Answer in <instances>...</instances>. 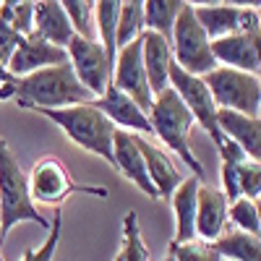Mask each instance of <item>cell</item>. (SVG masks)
Segmentation results:
<instances>
[{
    "label": "cell",
    "mask_w": 261,
    "mask_h": 261,
    "mask_svg": "<svg viewBox=\"0 0 261 261\" xmlns=\"http://www.w3.org/2000/svg\"><path fill=\"white\" fill-rule=\"evenodd\" d=\"M170 89H175L180 102L188 107V113L193 115V120L209 134L214 146L222 149L227 139L222 136L220 123H217V118H220V107L214 105L212 92H209V86L204 84V79L201 76H191V73L180 71L178 65L172 63V68H170Z\"/></svg>",
    "instance_id": "cell-8"
},
{
    "label": "cell",
    "mask_w": 261,
    "mask_h": 261,
    "mask_svg": "<svg viewBox=\"0 0 261 261\" xmlns=\"http://www.w3.org/2000/svg\"><path fill=\"white\" fill-rule=\"evenodd\" d=\"M94 107L118 130H128V134H136V136L151 134L149 115L128 94H123L118 86H110V89H107L99 99H94Z\"/></svg>",
    "instance_id": "cell-13"
},
{
    "label": "cell",
    "mask_w": 261,
    "mask_h": 261,
    "mask_svg": "<svg viewBox=\"0 0 261 261\" xmlns=\"http://www.w3.org/2000/svg\"><path fill=\"white\" fill-rule=\"evenodd\" d=\"M193 11L212 42L241 32V6H196L193 3Z\"/></svg>",
    "instance_id": "cell-21"
},
{
    "label": "cell",
    "mask_w": 261,
    "mask_h": 261,
    "mask_svg": "<svg viewBox=\"0 0 261 261\" xmlns=\"http://www.w3.org/2000/svg\"><path fill=\"white\" fill-rule=\"evenodd\" d=\"M65 53H68V63H71L76 79L84 84V89L94 99H99L113 86V63L107 60L99 42L73 37L68 42V47H65Z\"/></svg>",
    "instance_id": "cell-9"
},
{
    "label": "cell",
    "mask_w": 261,
    "mask_h": 261,
    "mask_svg": "<svg viewBox=\"0 0 261 261\" xmlns=\"http://www.w3.org/2000/svg\"><path fill=\"white\" fill-rule=\"evenodd\" d=\"M0 3H3V0H0Z\"/></svg>",
    "instance_id": "cell-43"
},
{
    "label": "cell",
    "mask_w": 261,
    "mask_h": 261,
    "mask_svg": "<svg viewBox=\"0 0 261 261\" xmlns=\"http://www.w3.org/2000/svg\"><path fill=\"white\" fill-rule=\"evenodd\" d=\"M34 113L53 120L63 134L76 146H81L84 151L97 154L107 165H113V139H115L118 128L97 110L94 102L63 107V110H34Z\"/></svg>",
    "instance_id": "cell-4"
},
{
    "label": "cell",
    "mask_w": 261,
    "mask_h": 261,
    "mask_svg": "<svg viewBox=\"0 0 261 261\" xmlns=\"http://www.w3.org/2000/svg\"><path fill=\"white\" fill-rule=\"evenodd\" d=\"M258 115H261V113H258Z\"/></svg>",
    "instance_id": "cell-44"
},
{
    "label": "cell",
    "mask_w": 261,
    "mask_h": 261,
    "mask_svg": "<svg viewBox=\"0 0 261 261\" xmlns=\"http://www.w3.org/2000/svg\"><path fill=\"white\" fill-rule=\"evenodd\" d=\"M165 261H175V258H172V256H170V253H167V256H165Z\"/></svg>",
    "instance_id": "cell-41"
},
{
    "label": "cell",
    "mask_w": 261,
    "mask_h": 261,
    "mask_svg": "<svg viewBox=\"0 0 261 261\" xmlns=\"http://www.w3.org/2000/svg\"><path fill=\"white\" fill-rule=\"evenodd\" d=\"M253 50H256V76L261 79V29L253 34Z\"/></svg>",
    "instance_id": "cell-36"
},
{
    "label": "cell",
    "mask_w": 261,
    "mask_h": 261,
    "mask_svg": "<svg viewBox=\"0 0 261 261\" xmlns=\"http://www.w3.org/2000/svg\"><path fill=\"white\" fill-rule=\"evenodd\" d=\"M63 63H68V53L63 47L50 45V42H45L37 34H29L13 53V58L8 63V73L18 81L24 76H32L45 68H55V65H63Z\"/></svg>",
    "instance_id": "cell-12"
},
{
    "label": "cell",
    "mask_w": 261,
    "mask_h": 261,
    "mask_svg": "<svg viewBox=\"0 0 261 261\" xmlns=\"http://www.w3.org/2000/svg\"><path fill=\"white\" fill-rule=\"evenodd\" d=\"M0 261H6V256H3V246H0Z\"/></svg>",
    "instance_id": "cell-40"
},
{
    "label": "cell",
    "mask_w": 261,
    "mask_h": 261,
    "mask_svg": "<svg viewBox=\"0 0 261 261\" xmlns=\"http://www.w3.org/2000/svg\"><path fill=\"white\" fill-rule=\"evenodd\" d=\"M199 186H201V178L188 175L175 188V193L170 196L172 214H175V235H172L170 246H180V243H188L196 238V201H199Z\"/></svg>",
    "instance_id": "cell-17"
},
{
    "label": "cell",
    "mask_w": 261,
    "mask_h": 261,
    "mask_svg": "<svg viewBox=\"0 0 261 261\" xmlns=\"http://www.w3.org/2000/svg\"><path fill=\"white\" fill-rule=\"evenodd\" d=\"M6 84H16V79L8 73V68H6V63L0 60V86H6Z\"/></svg>",
    "instance_id": "cell-38"
},
{
    "label": "cell",
    "mask_w": 261,
    "mask_h": 261,
    "mask_svg": "<svg viewBox=\"0 0 261 261\" xmlns=\"http://www.w3.org/2000/svg\"><path fill=\"white\" fill-rule=\"evenodd\" d=\"M34 34L42 37L45 42H50V45H55V47H63V50L68 47V42L76 37L63 6L55 3V0L34 3Z\"/></svg>",
    "instance_id": "cell-19"
},
{
    "label": "cell",
    "mask_w": 261,
    "mask_h": 261,
    "mask_svg": "<svg viewBox=\"0 0 261 261\" xmlns=\"http://www.w3.org/2000/svg\"><path fill=\"white\" fill-rule=\"evenodd\" d=\"M246 154L238 149L232 141H225L220 149V191L225 193V199L232 204L241 199V162Z\"/></svg>",
    "instance_id": "cell-25"
},
{
    "label": "cell",
    "mask_w": 261,
    "mask_h": 261,
    "mask_svg": "<svg viewBox=\"0 0 261 261\" xmlns=\"http://www.w3.org/2000/svg\"><path fill=\"white\" fill-rule=\"evenodd\" d=\"M113 86H118L123 94H128L149 115L151 105H154V94H151V86L144 71L141 39H136L134 45H128L118 53L115 65H113Z\"/></svg>",
    "instance_id": "cell-10"
},
{
    "label": "cell",
    "mask_w": 261,
    "mask_h": 261,
    "mask_svg": "<svg viewBox=\"0 0 261 261\" xmlns=\"http://www.w3.org/2000/svg\"><path fill=\"white\" fill-rule=\"evenodd\" d=\"M0 18L11 24L21 37L34 34V3L29 0H3L0 3Z\"/></svg>",
    "instance_id": "cell-29"
},
{
    "label": "cell",
    "mask_w": 261,
    "mask_h": 261,
    "mask_svg": "<svg viewBox=\"0 0 261 261\" xmlns=\"http://www.w3.org/2000/svg\"><path fill=\"white\" fill-rule=\"evenodd\" d=\"M170 45H172V60L180 71L204 79L217 68V60L212 55V39L206 37L199 18H196L193 3H183L175 27H172Z\"/></svg>",
    "instance_id": "cell-5"
},
{
    "label": "cell",
    "mask_w": 261,
    "mask_h": 261,
    "mask_svg": "<svg viewBox=\"0 0 261 261\" xmlns=\"http://www.w3.org/2000/svg\"><path fill=\"white\" fill-rule=\"evenodd\" d=\"M60 6H63L65 16H68L76 37L97 42V34H94V3L92 0H60Z\"/></svg>",
    "instance_id": "cell-28"
},
{
    "label": "cell",
    "mask_w": 261,
    "mask_h": 261,
    "mask_svg": "<svg viewBox=\"0 0 261 261\" xmlns=\"http://www.w3.org/2000/svg\"><path fill=\"white\" fill-rule=\"evenodd\" d=\"M225 261H261V238L241 230H227L214 241Z\"/></svg>",
    "instance_id": "cell-23"
},
{
    "label": "cell",
    "mask_w": 261,
    "mask_h": 261,
    "mask_svg": "<svg viewBox=\"0 0 261 261\" xmlns=\"http://www.w3.org/2000/svg\"><path fill=\"white\" fill-rule=\"evenodd\" d=\"M21 222H34L50 230L47 217L39 214L37 204L29 196V180L16 160V151L0 136V243Z\"/></svg>",
    "instance_id": "cell-2"
},
{
    "label": "cell",
    "mask_w": 261,
    "mask_h": 261,
    "mask_svg": "<svg viewBox=\"0 0 261 261\" xmlns=\"http://www.w3.org/2000/svg\"><path fill=\"white\" fill-rule=\"evenodd\" d=\"M230 222L235 225V230L248 232V235H258V209L253 199L241 196L238 201L230 204Z\"/></svg>",
    "instance_id": "cell-31"
},
{
    "label": "cell",
    "mask_w": 261,
    "mask_h": 261,
    "mask_svg": "<svg viewBox=\"0 0 261 261\" xmlns=\"http://www.w3.org/2000/svg\"><path fill=\"white\" fill-rule=\"evenodd\" d=\"M21 42H24V37H21L11 24H6V21L0 18V60L6 63V68H8V63H11V58L18 50Z\"/></svg>",
    "instance_id": "cell-34"
},
{
    "label": "cell",
    "mask_w": 261,
    "mask_h": 261,
    "mask_svg": "<svg viewBox=\"0 0 261 261\" xmlns=\"http://www.w3.org/2000/svg\"><path fill=\"white\" fill-rule=\"evenodd\" d=\"M115 261H120V253H118V256H115Z\"/></svg>",
    "instance_id": "cell-42"
},
{
    "label": "cell",
    "mask_w": 261,
    "mask_h": 261,
    "mask_svg": "<svg viewBox=\"0 0 261 261\" xmlns=\"http://www.w3.org/2000/svg\"><path fill=\"white\" fill-rule=\"evenodd\" d=\"M60 235H63V212L58 209V212H55V217H53V222H50V230H47L45 243H42L39 248H29L21 261H53V258H55V253H58Z\"/></svg>",
    "instance_id": "cell-32"
},
{
    "label": "cell",
    "mask_w": 261,
    "mask_h": 261,
    "mask_svg": "<svg viewBox=\"0 0 261 261\" xmlns=\"http://www.w3.org/2000/svg\"><path fill=\"white\" fill-rule=\"evenodd\" d=\"M120 261H151V253L141 238V225L136 212H125L123 217V248Z\"/></svg>",
    "instance_id": "cell-27"
},
{
    "label": "cell",
    "mask_w": 261,
    "mask_h": 261,
    "mask_svg": "<svg viewBox=\"0 0 261 261\" xmlns=\"http://www.w3.org/2000/svg\"><path fill=\"white\" fill-rule=\"evenodd\" d=\"M24 110H63L73 105H89L94 97L76 79L71 63L37 71L16 81V97Z\"/></svg>",
    "instance_id": "cell-1"
},
{
    "label": "cell",
    "mask_w": 261,
    "mask_h": 261,
    "mask_svg": "<svg viewBox=\"0 0 261 261\" xmlns=\"http://www.w3.org/2000/svg\"><path fill=\"white\" fill-rule=\"evenodd\" d=\"M118 16H120V3H115V0L94 3V34L113 65L118 58Z\"/></svg>",
    "instance_id": "cell-22"
},
{
    "label": "cell",
    "mask_w": 261,
    "mask_h": 261,
    "mask_svg": "<svg viewBox=\"0 0 261 261\" xmlns=\"http://www.w3.org/2000/svg\"><path fill=\"white\" fill-rule=\"evenodd\" d=\"M170 256L175 261H225L220 251L214 248V243L201 241V238H193L180 246H170Z\"/></svg>",
    "instance_id": "cell-30"
},
{
    "label": "cell",
    "mask_w": 261,
    "mask_h": 261,
    "mask_svg": "<svg viewBox=\"0 0 261 261\" xmlns=\"http://www.w3.org/2000/svg\"><path fill=\"white\" fill-rule=\"evenodd\" d=\"M29 180V196L34 204H45V206H58L73 193H89V196H99L107 199V188L105 186H81L73 180V175L68 172L58 157H42L32 172L27 175Z\"/></svg>",
    "instance_id": "cell-7"
},
{
    "label": "cell",
    "mask_w": 261,
    "mask_h": 261,
    "mask_svg": "<svg viewBox=\"0 0 261 261\" xmlns=\"http://www.w3.org/2000/svg\"><path fill=\"white\" fill-rule=\"evenodd\" d=\"M217 123H220V130L227 141H232L248 160L261 162V115L248 118L230 110H220Z\"/></svg>",
    "instance_id": "cell-18"
},
{
    "label": "cell",
    "mask_w": 261,
    "mask_h": 261,
    "mask_svg": "<svg viewBox=\"0 0 261 261\" xmlns=\"http://www.w3.org/2000/svg\"><path fill=\"white\" fill-rule=\"evenodd\" d=\"M113 167L120 172L125 180H130L141 193H146L149 199H160L154 186L149 180V172H146V162L141 154V146H139V136L136 134H128V130H115V139H113Z\"/></svg>",
    "instance_id": "cell-11"
},
{
    "label": "cell",
    "mask_w": 261,
    "mask_h": 261,
    "mask_svg": "<svg viewBox=\"0 0 261 261\" xmlns=\"http://www.w3.org/2000/svg\"><path fill=\"white\" fill-rule=\"evenodd\" d=\"M149 123H151V134L175 157L183 160V165L191 170V175L201 178L204 167L196 157V151L191 149V128L196 120L188 113V107L180 102V97L175 94V89H165L162 94L154 97V105L149 110Z\"/></svg>",
    "instance_id": "cell-3"
},
{
    "label": "cell",
    "mask_w": 261,
    "mask_h": 261,
    "mask_svg": "<svg viewBox=\"0 0 261 261\" xmlns=\"http://www.w3.org/2000/svg\"><path fill=\"white\" fill-rule=\"evenodd\" d=\"M241 196L246 199H261V162L243 160L241 162Z\"/></svg>",
    "instance_id": "cell-33"
},
{
    "label": "cell",
    "mask_w": 261,
    "mask_h": 261,
    "mask_svg": "<svg viewBox=\"0 0 261 261\" xmlns=\"http://www.w3.org/2000/svg\"><path fill=\"white\" fill-rule=\"evenodd\" d=\"M204 84L209 86L212 99L220 110H230L248 118H256L261 113V79L258 76L217 65L212 73L204 76Z\"/></svg>",
    "instance_id": "cell-6"
},
{
    "label": "cell",
    "mask_w": 261,
    "mask_h": 261,
    "mask_svg": "<svg viewBox=\"0 0 261 261\" xmlns=\"http://www.w3.org/2000/svg\"><path fill=\"white\" fill-rule=\"evenodd\" d=\"M139 146H141V154H144V162H146V172H149V180L154 186L160 199H170L175 188L183 183V172L180 167L175 165L165 149L154 146L151 141H146L144 136H139Z\"/></svg>",
    "instance_id": "cell-16"
},
{
    "label": "cell",
    "mask_w": 261,
    "mask_h": 261,
    "mask_svg": "<svg viewBox=\"0 0 261 261\" xmlns=\"http://www.w3.org/2000/svg\"><path fill=\"white\" fill-rule=\"evenodd\" d=\"M212 55L217 60V65L225 68H235L243 73H253L256 76V50H253V34H227L222 39L212 42Z\"/></svg>",
    "instance_id": "cell-20"
},
{
    "label": "cell",
    "mask_w": 261,
    "mask_h": 261,
    "mask_svg": "<svg viewBox=\"0 0 261 261\" xmlns=\"http://www.w3.org/2000/svg\"><path fill=\"white\" fill-rule=\"evenodd\" d=\"M256 209H258V238H261V199H256Z\"/></svg>",
    "instance_id": "cell-39"
},
{
    "label": "cell",
    "mask_w": 261,
    "mask_h": 261,
    "mask_svg": "<svg viewBox=\"0 0 261 261\" xmlns=\"http://www.w3.org/2000/svg\"><path fill=\"white\" fill-rule=\"evenodd\" d=\"M261 29V13L253 6H241V34H256Z\"/></svg>",
    "instance_id": "cell-35"
},
{
    "label": "cell",
    "mask_w": 261,
    "mask_h": 261,
    "mask_svg": "<svg viewBox=\"0 0 261 261\" xmlns=\"http://www.w3.org/2000/svg\"><path fill=\"white\" fill-rule=\"evenodd\" d=\"M146 32L144 27V3L139 0H128L120 3V16H118V53L128 45H134L136 39Z\"/></svg>",
    "instance_id": "cell-26"
},
{
    "label": "cell",
    "mask_w": 261,
    "mask_h": 261,
    "mask_svg": "<svg viewBox=\"0 0 261 261\" xmlns=\"http://www.w3.org/2000/svg\"><path fill=\"white\" fill-rule=\"evenodd\" d=\"M183 0H144V27L165 39L172 37V27L178 21Z\"/></svg>",
    "instance_id": "cell-24"
},
{
    "label": "cell",
    "mask_w": 261,
    "mask_h": 261,
    "mask_svg": "<svg viewBox=\"0 0 261 261\" xmlns=\"http://www.w3.org/2000/svg\"><path fill=\"white\" fill-rule=\"evenodd\" d=\"M16 97V84H6V86H0V102H8Z\"/></svg>",
    "instance_id": "cell-37"
},
{
    "label": "cell",
    "mask_w": 261,
    "mask_h": 261,
    "mask_svg": "<svg viewBox=\"0 0 261 261\" xmlns=\"http://www.w3.org/2000/svg\"><path fill=\"white\" fill-rule=\"evenodd\" d=\"M141 60H144V71L151 86V94H162L170 89V68H172V45L170 39L154 34V32H144L141 34Z\"/></svg>",
    "instance_id": "cell-15"
},
{
    "label": "cell",
    "mask_w": 261,
    "mask_h": 261,
    "mask_svg": "<svg viewBox=\"0 0 261 261\" xmlns=\"http://www.w3.org/2000/svg\"><path fill=\"white\" fill-rule=\"evenodd\" d=\"M230 222V201L225 193L214 186H199V201H196V238L214 243L225 232Z\"/></svg>",
    "instance_id": "cell-14"
}]
</instances>
